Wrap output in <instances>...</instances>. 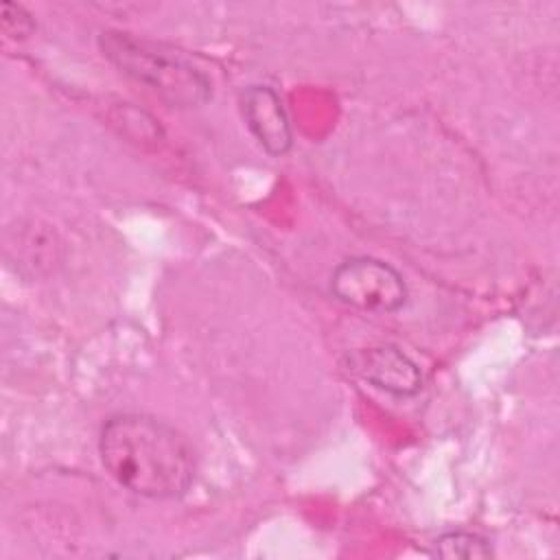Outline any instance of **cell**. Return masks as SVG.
Listing matches in <instances>:
<instances>
[{"instance_id": "obj_1", "label": "cell", "mask_w": 560, "mask_h": 560, "mask_svg": "<svg viewBox=\"0 0 560 560\" xmlns=\"http://www.w3.org/2000/svg\"><path fill=\"white\" fill-rule=\"evenodd\" d=\"M98 455L118 486L155 501L184 497L197 472L186 435L149 413L109 416L98 435Z\"/></svg>"}, {"instance_id": "obj_2", "label": "cell", "mask_w": 560, "mask_h": 560, "mask_svg": "<svg viewBox=\"0 0 560 560\" xmlns=\"http://www.w3.org/2000/svg\"><path fill=\"white\" fill-rule=\"evenodd\" d=\"M98 46L122 74L147 85L173 107H201L212 96V81L201 68L155 42L105 31Z\"/></svg>"}, {"instance_id": "obj_3", "label": "cell", "mask_w": 560, "mask_h": 560, "mask_svg": "<svg viewBox=\"0 0 560 560\" xmlns=\"http://www.w3.org/2000/svg\"><path fill=\"white\" fill-rule=\"evenodd\" d=\"M330 293L346 306L368 313H396L407 304V282L396 267L372 256H352L330 273Z\"/></svg>"}, {"instance_id": "obj_4", "label": "cell", "mask_w": 560, "mask_h": 560, "mask_svg": "<svg viewBox=\"0 0 560 560\" xmlns=\"http://www.w3.org/2000/svg\"><path fill=\"white\" fill-rule=\"evenodd\" d=\"M343 365L352 376L396 398H409L422 389L420 368L396 346L354 350L346 354Z\"/></svg>"}, {"instance_id": "obj_5", "label": "cell", "mask_w": 560, "mask_h": 560, "mask_svg": "<svg viewBox=\"0 0 560 560\" xmlns=\"http://www.w3.org/2000/svg\"><path fill=\"white\" fill-rule=\"evenodd\" d=\"M241 114L258 140V144L273 158L284 155L293 147V131L287 109L278 92L269 85H247L241 92Z\"/></svg>"}, {"instance_id": "obj_6", "label": "cell", "mask_w": 560, "mask_h": 560, "mask_svg": "<svg viewBox=\"0 0 560 560\" xmlns=\"http://www.w3.org/2000/svg\"><path fill=\"white\" fill-rule=\"evenodd\" d=\"M433 553L440 558H464V560H477V558H490L492 547L490 542L472 532H446L442 534L435 545Z\"/></svg>"}, {"instance_id": "obj_7", "label": "cell", "mask_w": 560, "mask_h": 560, "mask_svg": "<svg viewBox=\"0 0 560 560\" xmlns=\"http://www.w3.org/2000/svg\"><path fill=\"white\" fill-rule=\"evenodd\" d=\"M33 20L31 15L24 11V7L13 4V2H4L2 4V28L9 37L13 39H22L33 31Z\"/></svg>"}]
</instances>
